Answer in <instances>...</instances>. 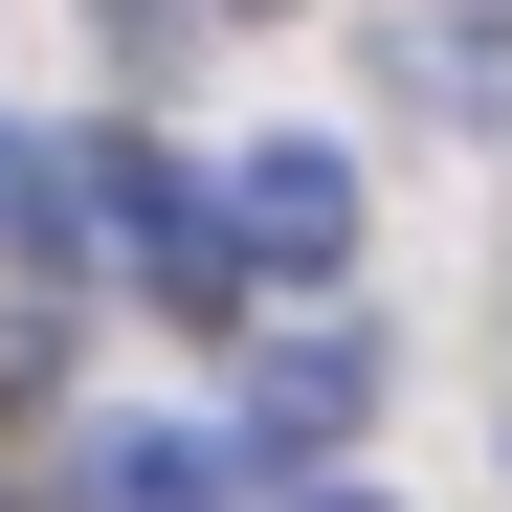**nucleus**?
<instances>
[{
  "instance_id": "1",
  "label": "nucleus",
  "mask_w": 512,
  "mask_h": 512,
  "mask_svg": "<svg viewBox=\"0 0 512 512\" xmlns=\"http://www.w3.org/2000/svg\"><path fill=\"white\" fill-rule=\"evenodd\" d=\"M90 245H112V268H134L156 312H223V290H245V245H223V201H201V179H179L156 134H90Z\"/></svg>"
},
{
  "instance_id": "2",
  "label": "nucleus",
  "mask_w": 512,
  "mask_h": 512,
  "mask_svg": "<svg viewBox=\"0 0 512 512\" xmlns=\"http://www.w3.org/2000/svg\"><path fill=\"white\" fill-rule=\"evenodd\" d=\"M223 245H245V268H357V156H334V134H245Z\"/></svg>"
},
{
  "instance_id": "3",
  "label": "nucleus",
  "mask_w": 512,
  "mask_h": 512,
  "mask_svg": "<svg viewBox=\"0 0 512 512\" xmlns=\"http://www.w3.org/2000/svg\"><path fill=\"white\" fill-rule=\"evenodd\" d=\"M245 423H268V446H357V423H379V334L357 312L268 334V357H245Z\"/></svg>"
},
{
  "instance_id": "4",
  "label": "nucleus",
  "mask_w": 512,
  "mask_h": 512,
  "mask_svg": "<svg viewBox=\"0 0 512 512\" xmlns=\"http://www.w3.org/2000/svg\"><path fill=\"white\" fill-rule=\"evenodd\" d=\"M90 512H245V446H201V423H112V446H90Z\"/></svg>"
},
{
  "instance_id": "5",
  "label": "nucleus",
  "mask_w": 512,
  "mask_h": 512,
  "mask_svg": "<svg viewBox=\"0 0 512 512\" xmlns=\"http://www.w3.org/2000/svg\"><path fill=\"white\" fill-rule=\"evenodd\" d=\"M401 67H423L446 112H490V134H512V0H401Z\"/></svg>"
},
{
  "instance_id": "6",
  "label": "nucleus",
  "mask_w": 512,
  "mask_h": 512,
  "mask_svg": "<svg viewBox=\"0 0 512 512\" xmlns=\"http://www.w3.org/2000/svg\"><path fill=\"white\" fill-rule=\"evenodd\" d=\"M90 23H112V67H179V0H90Z\"/></svg>"
},
{
  "instance_id": "7",
  "label": "nucleus",
  "mask_w": 512,
  "mask_h": 512,
  "mask_svg": "<svg viewBox=\"0 0 512 512\" xmlns=\"http://www.w3.org/2000/svg\"><path fill=\"white\" fill-rule=\"evenodd\" d=\"M23 179H45V156H23V134H0V223H23Z\"/></svg>"
},
{
  "instance_id": "8",
  "label": "nucleus",
  "mask_w": 512,
  "mask_h": 512,
  "mask_svg": "<svg viewBox=\"0 0 512 512\" xmlns=\"http://www.w3.org/2000/svg\"><path fill=\"white\" fill-rule=\"evenodd\" d=\"M290 512H379V490H290Z\"/></svg>"
},
{
  "instance_id": "9",
  "label": "nucleus",
  "mask_w": 512,
  "mask_h": 512,
  "mask_svg": "<svg viewBox=\"0 0 512 512\" xmlns=\"http://www.w3.org/2000/svg\"><path fill=\"white\" fill-rule=\"evenodd\" d=\"M245 23H268V0H245Z\"/></svg>"
}]
</instances>
